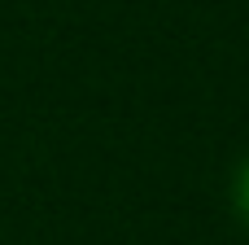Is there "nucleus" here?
Here are the masks:
<instances>
[{
    "label": "nucleus",
    "instance_id": "nucleus-1",
    "mask_svg": "<svg viewBox=\"0 0 249 245\" xmlns=\"http://www.w3.org/2000/svg\"><path fill=\"white\" fill-rule=\"evenodd\" d=\"M228 197H232V210H236V219L249 228V153L241 158V167L232 171V188H228Z\"/></svg>",
    "mask_w": 249,
    "mask_h": 245
}]
</instances>
